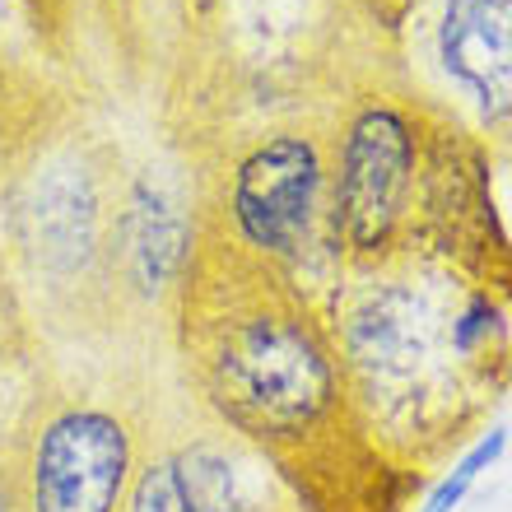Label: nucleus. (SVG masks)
I'll return each mask as SVG.
<instances>
[{
	"label": "nucleus",
	"mask_w": 512,
	"mask_h": 512,
	"mask_svg": "<svg viewBox=\"0 0 512 512\" xmlns=\"http://www.w3.org/2000/svg\"><path fill=\"white\" fill-rule=\"evenodd\" d=\"M201 368L219 415L256 443H303L340 401L322 331L280 298H252L210 322Z\"/></svg>",
	"instance_id": "nucleus-1"
},
{
	"label": "nucleus",
	"mask_w": 512,
	"mask_h": 512,
	"mask_svg": "<svg viewBox=\"0 0 512 512\" xmlns=\"http://www.w3.org/2000/svg\"><path fill=\"white\" fill-rule=\"evenodd\" d=\"M135 480L131 424L103 405H66L33 433L24 512H131Z\"/></svg>",
	"instance_id": "nucleus-2"
},
{
	"label": "nucleus",
	"mask_w": 512,
	"mask_h": 512,
	"mask_svg": "<svg viewBox=\"0 0 512 512\" xmlns=\"http://www.w3.org/2000/svg\"><path fill=\"white\" fill-rule=\"evenodd\" d=\"M317 191H322V168L308 140H294V135L270 140L238 173V191H233L238 229L261 252L298 256L312 238Z\"/></svg>",
	"instance_id": "nucleus-3"
},
{
	"label": "nucleus",
	"mask_w": 512,
	"mask_h": 512,
	"mask_svg": "<svg viewBox=\"0 0 512 512\" xmlns=\"http://www.w3.org/2000/svg\"><path fill=\"white\" fill-rule=\"evenodd\" d=\"M405 182H410V131L396 112L368 108L350 131L345 168H340L336 224L350 247L373 252L387 243L396 210H401Z\"/></svg>",
	"instance_id": "nucleus-4"
},
{
	"label": "nucleus",
	"mask_w": 512,
	"mask_h": 512,
	"mask_svg": "<svg viewBox=\"0 0 512 512\" xmlns=\"http://www.w3.org/2000/svg\"><path fill=\"white\" fill-rule=\"evenodd\" d=\"M438 52L443 66L480 94L489 117L512 112V0H452Z\"/></svg>",
	"instance_id": "nucleus-5"
},
{
	"label": "nucleus",
	"mask_w": 512,
	"mask_h": 512,
	"mask_svg": "<svg viewBox=\"0 0 512 512\" xmlns=\"http://www.w3.org/2000/svg\"><path fill=\"white\" fill-rule=\"evenodd\" d=\"M182 256H187V233H182V219L173 215V205L163 201V196H154V191H140L135 196V215H131L135 284L145 294H159L163 284H173Z\"/></svg>",
	"instance_id": "nucleus-6"
},
{
	"label": "nucleus",
	"mask_w": 512,
	"mask_h": 512,
	"mask_svg": "<svg viewBox=\"0 0 512 512\" xmlns=\"http://www.w3.org/2000/svg\"><path fill=\"white\" fill-rule=\"evenodd\" d=\"M503 447H508V429H489L485 438H480V443H475L471 452L452 466V475H443V485L424 499V508L419 512H457L461 499L471 494V485L480 480V471H489V466L503 457Z\"/></svg>",
	"instance_id": "nucleus-7"
},
{
	"label": "nucleus",
	"mask_w": 512,
	"mask_h": 512,
	"mask_svg": "<svg viewBox=\"0 0 512 512\" xmlns=\"http://www.w3.org/2000/svg\"><path fill=\"white\" fill-rule=\"evenodd\" d=\"M215 512H266V508H256L252 499H243V503H229V508H215Z\"/></svg>",
	"instance_id": "nucleus-8"
}]
</instances>
